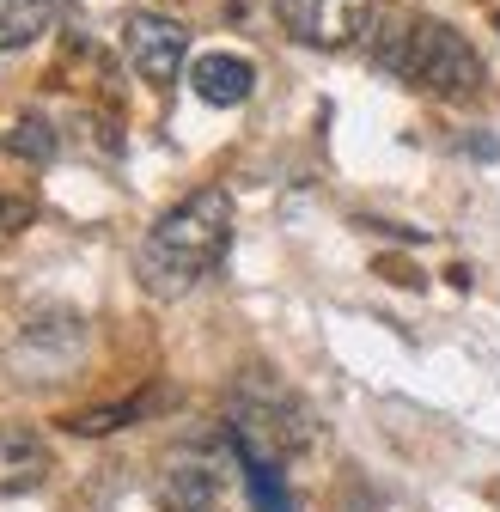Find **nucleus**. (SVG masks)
I'll use <instances>...</instances> for the list:
<instances>
[{"mask_svg": "<svg viewBox=\"0 0 500 512\" xmlns=\"http://www.w3.org/2000/svg\"><path fill=\"white\" fill-rule=\"evenodd\" d=\"M153 403H159V397H129V403L80 409V415H68V433H80V439H104V433H116V427H135V421H141Z\"/></svg>", "mask_w": 500, "mask_h": 512, "instance_id": "nucleus-10", "label": "nucleus"}, {"mask_svg": "<svg viewBox=\"0 0 500 512\" xmlns=\"http://www.w3.org/2000/svg\"><path fill=\"white\" fill-rule=\"evenodd\" d=\"M318 439V427H311V409L281 391L275 378L263 372H250L238 384V397H232V452H250V458H293L305 452V445Z\"/></svg>", "mask_w": 500, "mask_h": 512, "instance_id": "nucleus-2", "label": "nucleus"}, {"mask_svg": "<svg viewBox=\"0 0 500 512\" xmlns=\"http://www.w3.org/2000/svg\"><path fill=\"white\" fill-rule=\"evenodd\" d=\"M0 147H7L13 159H37V165H49V159H55V128H49L43 116H19L7 135H0Z\"/></svg>", "mask_w": 500, "mask_h": 512, "instance_id": "nucleus-11", "label": "nucleus"}, {"mask_svg": "<svg viewBox=\"0 0 500 512\" xmlns=\"http://www.w3.org/2000/svg\"><path fill=\"white\" fill-rule=\"evenodd\" d=\"M165 488H171V500H177L183 512H214V506L226 500V458H208V452H183V458L171 464Z\"/></svg>", "mask_w": 500, "mask_h": 512, "instance_id": "nucleus-6", "label": "nucleus"}, {"mask_svg": "<svg viewBox=\"0 0 500 512\" xmlns=\"http://www.w3.org/2000/svg\"><path fill=\"white\" fill-rule=\"evenodd\" d=\"M43 470H49V452L31 433H0V488H31L43 482Z\"/></svg>", "mask_w": 500, "mask_h": 512, "instance_id": "nucleus-9", "label": "nucleus"}, {"mask_svg": "<svg viewBox=\"0 0 500 512\" xmlns=\"http://www.w3.org/2000/svg\"><path fill=\"white\" fill-rule=\"evenodd\" d=\"M122 49H129V68L147 86H171L183 74V55H190V31L165 13H129L122 25Z\"/></svg>", "mask_w": 500, "mask_h": 512, "instance_id": "nucleus-4", "label": "nucleus"}, {"mask_svg": "<svg viewBox=\"0 0 500 512\" xmlns=\"http://www.w3.org/2000/svg\"><path fill=\"white\" fill-rule=\"evenodd\" d=\"M25 220H31V208H25V202H0V226H7V232H13V226H25Z\"/></svg>", "mask_w": 500, "mask_h": 512, "instance_id": "nucleus-12", "label": "nucleus"}, {"mask_svg": "<svg viewBox=\"0 0 500 512\" xmlns=\"http://www.w3.org/2000/svg\"><path fill=\"white\" fill-rule=\"evenodd\" d=\"M190 86L208 98V104H244L250 98V86H257V68H250L244 55H202L196 68H190Z\"/></svg>", "mask_w": 500, "mask_h": 512, "instance_id": "nucleus-7", "label": "nucleus"}, {"mask_svg": "<svg viewBox=\"0 0 500 512\" xmlns=\"http://www.w3.org/2000/svg\"><path fill=\"white\" fill-rule=\"evenodd\" d=\"M494 31H500V13H494Z\"/></svg>", "mask_w": 500, "mask_h": 512, "instance_id": "nucleus-13", "label": "nucleus"}, {"mask_svg": "<svg viewBox=\"0 0 500 512\" xmlns=\"http://www.w3.org/2000/svg\"><path fill=\"white\" fill-rule=\"evenodd\" d=\"M275 19L311 49H348L372 19V0H275Z\"/></svg>", "mask_w": 500, "mask_h": 512, "instance_id": "nucleus-5", "label": "nucleus"}, {"mask_svg": "<svg viewBox=\"0 0 500 512\" xmlns=\"http://www.w3.org/2000/svg\"><path fill=\"white\" fill-rule=\"evenodd\" d=\"M232 244V202L226 189H196L190 202H177L141 244V287L153 299L190 293L202 275L220 269V256Z\"/></svg>", "mask_w": 500, "mask_h": 512, "instance_id": "nucleus-1", "label": "nucleus"}, {"mask_svg": "<svg viewBox=\"0 0 500 512\" xmlns=\"http://www.w3.org/2000/svg\"><path fill=\"white\" fill-rule=\"evenodd\" d=\"M61 0H0V49H31L55 25Z\"/></svg>", "mask_w": 500, "mask_h": 512, "instance_id": "nucleus-8", "label": "nucleus"}, {"mask_svg": "<svg viewBox=\"0 0 500 512\" xmlns=\"http://www.w3.org/2000/svg\"><path fill=\"white\" fill-rule=\"evenodd\" d=\"M397 74L409 80V86H421V92H433V98H452V104H464V98H476L482 92V55L452 31V25H440V19H415L409 31H403V61H397Z\"/></svg>", "mask_w": 500, "mask_h": 512, "instance_id": "nucleus-3", "label": "nucleus"}]
</instances>
